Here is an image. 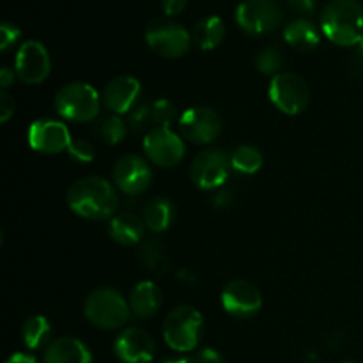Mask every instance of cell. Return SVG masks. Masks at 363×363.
<instances>
[{"label": "cell", "instance_id": "cell-36", "mask_svg": "<svg viewBox=\"0 0 363 363\" xmlns=\"http://www.w3.org/2000/svg\"><path fill=\"white\" fill-rule=\"evenodd\" d=\"M287 4L291 6V9L296 11L300 14H311L315 9V4L318 0H287Z\"/></svg>", "mask_w": 363, "mask_h": 363}, {"label": "cell", "instance_id": "cell-18", "mask_svg": "<svg viewBox=\"0 0 363 363\" xmlns=\"http://www.w3.org/2000/svg\"><path fill=\"white\" fill-rule=\"evenodd\" d=\"M45 363H92V354L82 340L74 337H60L48 344Z\"/></svg>", "mask_w": 363, "mask_h": 363}, {"label": "cell", "instance_id": "cell-12", "mask_svg": "<svg viewBox=\"0 0 363 363\" xmlns=\"http://www.w3.org/2000/svg\"><path fill=\"white\" fill-rule=\"evenodd\" d=\"M116 186L126 195H140L152 181V170L147 160L138 155H124L116 162L112 170Z\"/></svg>", "mask_w": 363, "mask_h": 363}, {"label": "cell", "instance_id": "cell-1", "mask_svg": "<svg viewBox=\"0 0 363 363\" xmlns=\"http://www.w3.org/2000/svg\"><path fill=\"white\" fill-rule=\"evenodd\" d=\"M66 199L71 211L87 220H106L119 208L116 188L105 177L98 176L74 181L67 190Z\"/></svg>", "mask_w": 363, "mask_h": 363}, {"label": "cell", "instance_id": "cell-4", "mask_svg": "<svg viewBox=\"0 0 363 363\" xmlns=\"http://www.w3.org/2000/svg\"><path fill=\"white\" fill-rule=\"evenodd\" d=\"M202 326H204V319L201 312L188 305H181L167 314L163 321V339L170 350L188 353L199 346Z\"/></svg>", "mask_w": 363, "mask_h": 363}, {"label": "cell", "instance_id": "cell-39", "mask_svg": "<svg viewBox=\"0 0 363 363\" xmlns=\"http://www.w3.org/2000/svg\"><path fill=\"white\" fill-rule=\"evenodd\" d=\"M6 363H38L35 362V358L32 357V354H27V353H14L13 357L9 358Z\"/></svg>", "mask_w": 363, "mask_h": 363}, {"label": "cell", "instance_id": "cell-5", "mask_svg": "<svg viewBox=\"0 0 363 363\" xmlns=\"http://www.w3.org/2000/svg\"><path fill=\"white\" fill-rule=\"evenodd\" d=\"M55 108L64 119L87 123L98 117L99 94L92 85L84 82L66 84L55 94Z\"/></svg>", "mask_w": 363, "mask_h": 363}, {"label": "cell", "instance_id": "cell-41", "mask_svg": "<svg viewBox=\"0 0 363 363\" xmlns=\"http://www.w3.org/2000/svg\"><path fill=\"white\" fill-rule=\"evenodd\" d=\"M163 363H191V362L186 360V358H174V360H167Z\"/></svg>", "mask_w": 363, "mask_h": 363}, {"label": "cell", "instance_id": "cell-37", "mask_svg": "<svg viewBox=\"0 0 363 363\" xmlns=\"http://www.w3.org/2000/svg\"><path fill=\"white\" fill-rule=\"evenodd\" d=\"M16 71L9 69V67H2L0 69V87L2 89H9L11 85L14 84V77H16Z\"/></svg>", "mask_w": 363, "mask_h": 363}, {"label": "cell", "instance_id": "cell-34", "mask_svg": "<svg viewBox=\"0 0 363 363\" xmlns=\"http://www.w3.org/2000/svg\"><path fill=\"white\" fill-rule=\"evenodd\" d=\"M191 363H225L223 362L222 354L215 350H202L195 354Z\"/></svg>", "mask_w": 363, "mask_h": 363}, {"label": "cell", "instance_id": "cell-32", "mask_svg": "<svg viewBox=\"0 0 363 363\" xmlns=\"http://www.w3.org/2000/svg\"><path fill=\"white\" fill-rule=\"evenodd\" d=\"M20 38L21 32L14 23L4 21V23L0 25V50H2V52H7V50L13 48V46L20 41Z\"/></svg>", "mask_w": 363, "mask_h": 363}, {"label": "cell", "instance_id": "cell-24", "mask_svg": "<svg viewBox=\"0 0 363 363\" xmlns=\"http://www.w3.org/2000/svg\"><path fill=\"white\" fill-rule=\"evenodd\" d=\"M52 337V326L45 315H32L21 326V339L28 350H41L50 342Z\"/></svg>", "mask_w": 363, "mask_h": 363}, {"label": "cell", "instance_id": "cell-20", "mask_svg": "<svg viewBox=\"0 0 363 363\" xmlns=\"http://www.w3.org/2000/svg\"><path fill=\"white\" fill-rule=\"evenodd\" d=\"M144 220L138 218L133 213H121L110 220L108 234L116 243L123 247H133L142 243L144 238Z\"/></svg>", "mask_w": 363, "mask_h": 363}, {"label": "cell", "instance_id": "cell-2", "mask_svg": "<svg viewBox=\"0 0 363 363\" xmlns=\"http://www.w3.org/2000/svg\"><path fill=\"white\" fill-rule=\"evenodd\" d=\"M321 30L339 46H357L363 38V6L358 0H332L321 13Z\"/></svg>", "mask_w": 363, "mask_h": 363}, {"label": "cell", "instance_id": "cell-28", "mask_svg": "<svg viewBox=\"0 0 363 363\" xmlns=\"http://www.w3.org/2000/svg\"><path fill=\"white\" fill-rule=\"evenodd\" d=\"M128 133V126L119 116H110L106 117L101 123V128H99V135H101L103 140L110 145H117L124 140Z\"/></svg>", "mask_w": 363, "mask_h": 363}, {"label": "cell", "instance_id": "cell-27", "mask_svg": "<svg viewBox=\"0 0 363 363\" xmlns=\"http://www.w3.org/2000/svg\"><path fill=\"white\" fill-rule=\"evenodd\" d=\"M255 66L261 71L262 74H272L277 77L279 73H282L284 67V55L279 48L275 46H266L255 57Z\"/></svg>", "mask_w": 363, "mask_h": 363}, {"label": "cell", "instance_id": "cell-35", "mask_svg": "<svg viewBox=\"0 0 363 363\" xmlns=\"http://www.w3.org/2000/svg\"><path fill=\"white\" fill-rule=\"evenodd\" d=\"M167 16H179L186 9V0H162Z\"/></svg>", "mask_w": 363, "mask_h": 363}, {"label": "cell", "instance_id": "cell-25", "mask_svg": "<svg viewBox=\"0 0 363 363\" xmlns=\"http://www.w3.org/2000/svg\"><path fill=\"white\" fill-rule=\"evenodd\" d=\"M138 261L145 266L147 272L156 273V275H165L170 268L169 257L156 240L142 241L140 248H138Z\"/></svg>", "mask_w": 363, "mask_h": 363}, {"label": "cell", "instance_id": "cell-22", "mask_svg": "<svg viewBox=\"0 0 363 363\" xmlns=\"http://www.w3.org/2000/svg\"><path fill=\"white\" fill-rule=\"evenodd\" d=\"M223 38H225V23L220 16H204L202 20H199L194 28V34H191L195 45L204 52L218 48Z\"/></svg>", "mask_w": 363, "mask_h": 363}, {"label": "cell", "instance_id": "cell-21", "mask_svg": "<svg viewBox=\"0 0 363 363\" xmlns=\"http://www.w3.org/2000/svg\"><path fill=\"white\" fill-rule=\"evenodd\" d=\"M284 39L291 48L298 52H312L318 48L321 41L319 28L307 18H298V20L289 21L284 28Z\"/></svg>", "mask_w": 363, "mask_h": 363}, {"label": "cell", "instance_id": "cell-17", "mask_svg": "<svg viewBox=\"0 0 363 363\" xmlns=\"http://www.w3.org/2000/svg\"><path fill=\"white\" fill-rule=\"evenodd\" d=\"M140 82L130 74H121L103 89V103L113 116H123L135 108L140 96Z\"/></svg>", "mask_w": 363, "mask_h": 363}, {"label": "cell", "instance_id": "cell-11", "mask_svg": "<svg viewBox=\"0 0 363 363\" xmlns=\"http://www.w3.org/2000/svg\"><path fill=\"white\" fill-rule=\"evenodd\" d=\"M179 135L194 144H209L222 131V117L208 106H191L177 121Z\"/></svg>", "mask_w": 363, "mask_h": 363}, {"label": "cell", "instance_id": "cell-29", "mask_svg": "<svg viewBox=\"0 0 363 363\" xmlns=\"http://www.w3.org/2000/svg\"><path fill=\"white\" fill-rule=\"evenodd\" d=\"M174 119H176V106L169 99L162 98L152 103V124H155L152 128H169Z\"/></svg>", "mask_w": 363, "mask_h": 363}, {"label": "cell", "instance_id": "cell-6", "mask_svg": "<svg viewBox=\"0 0 363 363\" xmlns=\"http://www.w3.org/2000/svg\"><path fill=\"white\" fill-rule=\"evenodd\" d=\"M282 20V7L277 0H243L236 9V23L250 35L269 34Z\"/></svg>", "mask_w": 363, "mask_h": 363}, {"label": "cell", "instance_id": "cell-42", "mask_svg": "<svg viewBox=\"0 0 363 363\" xmlns=\"http://www.w3.org/2000/svg\"><path fill=\"white\" fill-rule=\"evenodd\" d=\"M340 363H354V362H340Z\"/></svg>", "mask_w": 363, "mask_h": 363}, {"label": "cell", "instance_id": "cell-14", "mask_svg": "<svg viewBox=\"0 0 363 363\" xmlns=\"http://www.w3.org/2000/svg\"><path fill=\"white\" fill-rule=\"evenodd\" d=\"M222 307L234 318H252L262 307L261 291L248 280H233L222 291Z\"/></svg>", "mask_w": 363, "mask_h": 363}, {"label": "cell", "instance_id": "cell-33", "mask_svg": "<svg viewBox=\"0 0 363 363\" xmlns=\"http://www.w3.org/2000/svg\"><path fill=\"white\" fill-rule=\"evenodd\" d=\"M14 110H16L14 99L7 92H2L0 94V123H7L14 116Z\"/></svg>", "mask_w": 363, "mask_h": 363}, {"label": "cell", "instance_id": "cell-38", "mask_svg": "<svg viewBox=\"0 0 363 363\" xmlns=\"http://www.w3.org/2000/svg\"><path fill=\"white\" fill-rule=\"evenodd\" d=\"M230 202H233V194H230V191H222V194H218L213 199V204L218 206V208H225Z\"/></svg>", "mask_w": 363, "mask_h": 363}, {"label": "cell", "instance_id": "cell-8", "mask_svg": "<svg viewBox=\"0 0 363 363\" xmlns=\"http://www.w3.org/2000/svg\"><path fill=\"white\" fill-rule=\"evenodd\" d=\"M145 41L156 55L163 59H179L190 50L194 39L183 25L170 20H158L147 27Z\"/></svg>", "mask_w": 363, "mask_h": 363}, {"label": "cell", "instance_id": "cell-13", "mask_svg": "<svg viewBox=\"0 0 363 363\" xmlns=\"http://www.w3.org/2000/svg\"><path fill=\"white\" fill-rule=\"evenodd\" d=\"M50 62L48 50L39 41H25L16 52V62H14V71L16 77L23 84L38 85L45 82L50 74Z\"/></svg>", "mask_w": 363, "mask_h": 363}, {"label": "cell", "instance_id": "cell-15", "mask_svg": "<svg viewBox=\"0 0 363 363\" xmlns=\"http://www.w3.org/2000/svg\"><path fill=\"white\" fill-rule=\"evenodd\" d=\"M27 137L30 147L38 152H45V155L67 151L73 142L66 124L55 119H39L32 123Z\"/></svg>", "mask_w": 363, "mask_h": 363}, {"label": "cell", "instance_id": "cell-7", "mask_svg": "<svg viewBox=\"0 0 363 363\" xmlns=\"http://www.w3.org/2000/svg\"><path fill=\"white\" fill-rule=\"evenodd\" d=\"M268 94L273 105L287 116L301 113L311 101V89L307 82L300 74L289 71H282L272 78Z\"/></svg>", "mask_w": 363, "mask_h": 363}, {"label": "cell", "instance_id": "cell-31", "mask_svg": "<svg viewBox=\"0 0 363 363\" xmlns=\"http://www.w3.org/2000/svg\"><path fill=\"white\" fill-rule=\"evenodd\" d=\"M67 152L78 163H91L94 160V147L87 140H73Z\"/></svg>", "mask_w": 363, "mask_h": 363}, {"label": "cell", "instance_id": "cell-23", "mask_svg": "<svg viewBox=\"0 0 363 363\" xmlns=\"http://www.w3.org/2000/svg\"><path fill=\"white\" fill-rule=\"evenodd\" d=\"M174 218V206L169 199L155 197L144 206L142 211V220L145 227L152 233H163L170 227Z\"/></svg>", "mask_w": 363, "mask_h": 363}, {"label": "cell", "instance_id": "cell-30", "mask_svg": "<svg viewBox=\"0 0 363 363\" xmlns=\"http://www.w3.org/2000/svg\"><path fill=\"white\" fill-rule=\"evenodd\" d=\"M128 121H130V126L137 131L152 124V105H149V103L135 105V108L130 112V119Z\"/></svg>", "mask_w": 363, "mask_h": 363}, {"label": "cell", "instance_id": "cell-40", "mask_svg": "<svg viewBox=\"0 0 363 363\" xmlns=\"http://www.w3.org/2000/svg\"><path fill=\"white\" fill-rule=\"evenodd\" d=\"M357 59L360 60L362 66H363V38H362V41L357 45Z\"/></svg>", "mask_w": 363, "mask_h": 363}, {"label": "cell", "instance_id": "cell-9", "mask_svg": "<svg viewBox=\"0 0 363 363\" xmlns=\"http://www.w3.org/2000/svg\"><path fill=\"white\" fill-rule=\"evenodd\" d=\"M230 156L218 147L199 152L190 167L191 183L201 190H216L227 181L230 172Z\"/></svg>", "mask_w": 363, "mask_h": 363}, {"label": "cell", "instance_id": "cell-10", "mask_svg": "<svg viewBox=\"0 0 363 363\" xmlns=\"http://www.w3.org/2000/svg\"><path fill=\"white\" fill-rule=\"evenodd\" d=\"M144 151L145 156L151 160L155 165L170 169V167L179 165L181 160L184 158L183 137L170 128H151L144 137Z\"/></svg>", "mask_w": 363, "mask_h": 363}, {"label": "cell", "instance_id": "cell-16", "mask_svg": "<svg viewBox=\"0 0 363 363\" xmlns=\"http://www.w3.org/2000/svg\"><path fill=\"white\" fill-rule=\"evenodd\" d=\"M113 353L123 363H151L156 354V344L151 333L137 326H130L116 339Z\"/></svg>", "mask_w": 363, "mask_h": 363}, {"label": "cell", "instance_id": "cell-26", "mask_svg": "<svg viewBox=\"0 0 363 363\" xmlns=\"http://www.w3.org/2000/svg\"><path fill=\"white\" fill-rule=\"evenodd\" d=\"M262 163V155L259 149L252 147V145H241L236 151L230 155V165L234 170L241 174H255L261 170Z\"/></svg>", "mask_w": 363, "mask_h": 363}, {"label": "cell", "instance_id": "cell-19", "mask_svg": "<svg viewBox=\"0 0 363 363\" xmlns=\"http://www.w3.org/2000/svg\"><path fill=\"white\" fill-rule=\"evenodd\" d=\"M162 307V291L151 280L138 282L130 294L131 314L138 319H149L156 315Z\"/></svg>", "mask_w": 363, "mask_h": 363}, {"label": "cell", "instance_id": "cell-3", "mask_svg": "<svg viewBox=\"0 0 363 363\" xmlns=\"http://www.w3.org/2000/svg\"><path fill=\"white\" fill-rule=\"evenodd\" d=\"M85 318L99 330H119L130 321L131 308L119 291L99 287L87 296L84 305Z\"/></svg>", "mask_w": 363, "mask_h": 363}]
</instances>
